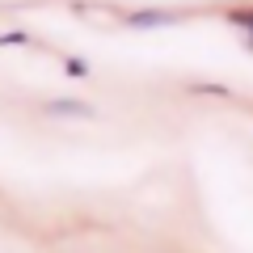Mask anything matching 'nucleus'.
Returning a JSON list of instances; mask_svg holds the SVG:
<instances>
[{
	"mask_svg": "<svg viewBox=\"0 0 253 253\" xmlns=\"http://www.w3.org/2000/svg\"><path fill=\"white\" fill-rule=\"evenodd\" d=\"M173 21V13H135V17H131V26H169Z\"/></svg>",
	"mask_w": 253,
	"mask_h": 253,
	"instance_id": "obj_1",
	"label": "nucleus"
},
{
	"mask_svg": "<svg viewBox=\"0 0 253 253\" xmlns=\"http://www.w3.org/2000/svg\"><path fill=\"white\" fill-rule=\"evenodd\" d=\"M46 110H51V114H93V110L89 106H81V101H51V106H46Z\"/></svg>",
	"mask_w": 253,
	"mask_h": 253,
	"instance_id": "obj_2",
	"label": "nucleus"
},
{
	"mask_svg": "<svg viewBox=\"0 0 253 253\" xmlns=\"http://www.w3.org/2000/svg\"><path fill=\"white\" fill-rule=\"evenodd\" d=\"M228 21H232V26H241V30H249V34H253V9H249V13H232Z\"/></svg>",
	"mask_w": 253,
	"mask_h": 253,
	"instance_id": "obj_3",
	"label": "nucleus"
}]
</instances>
